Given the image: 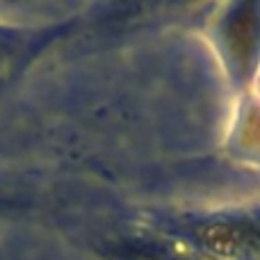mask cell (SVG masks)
Instances as JSON below:
<instances>
[{
	"label": "cell",
	"instance_id": "1",
	"mask_svg": "<svg viewBox=\"0 0 260 260\" xmlns=\"http://www.w3.org/2000/svg\"><path fill=\"white\" fill-rule=\"evenodd\" d=\"M197 244L226 260H260V215L221 217L197 229Z\"/></svg>",
	"mask_w": 260,
	"mask_h": 260
},
{
	"label": "cell",
	"instance_id": "2",
	"mask_svg": "<svg viewBox=\"0 0 260 260\" xmlns=\"http://www.w3.org/2000/svg\"><path fill=\"white\" fill-rule=\"evenodd\" d=\"M256 5H240L235 14L229 16V25H226L224 44L229 48V55L233 64H238V71L244 73L249 71V64L256 57L258 48V32H260V21L256 12Z\"/></svg>",
	"mask_w": 260,
	"mask_h": 260
},
{
	"label": "cell",
	"instance_id": "3",
	"mask_svg": "<svg viewBox=\"0 0 260 260\" xmlns=\"http://www.w3.org/2000/svg\"><path fill=\"white\" fill-rule=\"evenodd\" d=\"M108 258L110 260H192L180 256V253L169 251V249L160 247V244L144 242V240H119V242L110 244Z\"/></svg>",
	"mask_w": 260,
	"mask_h": 260
},
{
	"label": "cell",
	"instance_id": "4",
	"mask_svg": "<svg viewBox=\"0 0 260 260\" xmlns=\"http://www.w3.org/2000/svg\"><path fill=\"white\" fill-rule=\"evenodd\" d=\"M27 37L21 30H5L0 27V73H9L27 53Z\"/></svg>",
	"mask_w": 260,
	"mask_h": 260
}]
</instances>
